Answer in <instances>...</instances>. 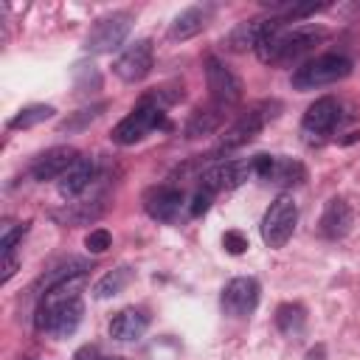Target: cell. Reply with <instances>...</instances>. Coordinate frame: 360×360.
<instances>
[{"instance_id":"5b68a950","label":"cell","mask_w":360,"mask_h":360,"mask_svg":"<svg viewBox=\"0 0 360 360\" xmlns=\"http://www.w3.org/2000/svg\"><path fill=\"white\" fill-rule=\"evenodd\" d=\"M273 110H278L276 101H262V104L250 107L248 112H242L239 121H233V127L222 135L217 152H231V149H239V146H245L248 141H253V138L264 129V124H267L270 118H276Z\"/></svg>"},{"instance_id":"ac0fdd59","label":"cell","mask_w":360,"mask_h":360,"mask_svg":"<svg viewBox=\"0 0 360 360\" xmlns=\"http://www.w3.org/2000/svg\"><path fill=\"white\" fill-rule=\"evenodd\" d=\"M225 121V107L219 104H208V107H200L191 112V118L186 121V138H202V135H211L222 127Z\"/></svg>"},{"instance_id":"d6a6232c","label":"cell","mask_w":360,"mask_h":360,"mask_svg":"<svg viewBox=\"0 0 360 360\" xmlns=\"http://www.w3.org/2000/svg\"><path fill=\"white\" fill-rule=\"evenodd\" d=\"M104 360H121V357H104Z\"/></svg>"},{"instance_id":"ffe728a7","label":"cell","mask_w":360,"mask_h":360,"mask_svg":"<svg viewBox=\"0 0 360 360\" xmlns=\"http://www.w3.org/2000/svg\"><path fill=\"white\" fill-rule=\"evenodd\" d=\"M352 225V208L343 202V200H329L326 208H323V217H321V233L326 239H340Z\"/></svg>"},{"instance_id":"30bf717a","label":"cell","mask_w":360,"mask_h":360,"mask_svg":"<svg viewBox=\"0 0 360 360\" xmlns=\"http://www.w3.org/2000/svg\"><path fill=\"white\" fill-rule=\"evenodd\" d=\"M250 174H253V158L250 160H219L202 172V188L214 194L231 191V188H239Z\"/></svg>"},{"instance_id":"6da1fadb","label":"cell","mask_w":360,"mask_h":360,"mask_svg":"<svg viewBox=\"0 0 360 360\" xmlns=\"http://www.w3.org/2000/svg\"><path fill=\"white\" fill-rule=\"evenodd\" d=\"M326 37V28L315 25V22H304V25H292L284 28V20L276 17L273 28L267 31V37L259 42L256 56L264 65H287L295 62L298 56H304L312 45H318Z\"/></svg>"},{"instance_id":"e0dca14e","label":"cell","mask_w":360,"mask_h":360,"mask_svg":"<svg viewBox=\"0 0 360 360\" xmlns=\"http://www.w3.org/2000/svg\"><path fill=\"white\" fill-rule=\"evenodd\" d=\"M146 326H149V318H146L141 309L127 307V309H121V312L110 321V338L118 340V343H135V340L146 332Z\"/></svg>"},{"instance_id":"277c9868","label":"cell","mask_w":360,"mask_h":360,"mask_svg":"<svg viewBox=\"0 0 360 360\" xmlns=\"http://www.w3.org/2000/svg\"><path fill=\"white\" fill-rule=\"evenodd\" d=\"M295 222H298V205H295V200L290 194H278L270 202V208L264 211V217H262V242L267 248L287 245V239L295 231Z\"/></svg>"},{"instance_id":"5bb4252c","label":"cell","mask_w":360,"mask_h":360,"mask_svg":"<svg viewBox=\"0 0 360 360\" xmlns=\"http://www.w3.org/2000/svg\"><path fill=\"white\" fill-rule=\"evenodd\" d=\"M143 205H146V214H149L152 219H158V222H172V219L180 214V208H183V191L174 188V186H158V188H152V191L146 194Z\"/></svg>"},{"instance_id":"9c48e42d","label":"cell","mask_w":360,"mask_h":360,"mask_svg":"<svg viewBox=\"0 0 360 360\" xmlns=\"http://www.w3.org/2000/svg\"><path fill=\"white\" fill-rule=\"evenodd\" d=\"M152 59H155L152 42H149V39H138V42H132L127 51H121V56L115 59L112 70H115V76H118L121 82L135 84V82H141V79L149 76Z\"/></svg>"},{"instance_id":"603a6c76","label":"cell","mask_w":360,"mask_h":360,"mask_svg":"<svg viewBox=\"0 0 360 360\" xmlns=\"http://www.w3.org/2000/svg\"><path fill=\"white\" fill-rule=\"evenodd\" d=\"M53 112H56V110H53L51 104H28V107H22V110L8 121V129H31V127L48 121Z\"/></svg>"},{"instance_id":"44dd1931","label":"cell","mask_w":360,"mask_h":360,"mask_svg":"<svg viewBox=\"0 0 360 360\" xmlns=\"http://www.w3.org/2000/svg\"><path fill=\"white\" fill-rule=\"evenodd\" d=\"M90 270V264L84 262V259H68V262H62V264H56L53 270H48L42 278H39V290H53V287H59V284H65V281H70V278H76V276H84Z\"/></svg>"},{"instance_id":"7402d4cb","label":"cell","mask_w":360,"mask_h":360,"mask_svg":"<svg viewBox=\"0 0 360 360\" xmlns=\"http://www.w3.org/2000/svg\"><path fill=\"white\" fill-rule=\"evenodd\" d=\"M129 281H132V270H129V267H115V270L104 273V276L96 281L93 292H96V298H112V295H118Z\"/></svg>"},{"instance_id":"d4e9b609","label":"cell","mask_w":360,"mask_h":360,"mask_svg":"<svg viewBox=\"0 0 360 360\" xmlns=\"http://www.w3.org/2000/svg\"><path fill=\"white\" fill-rule=\"evenodd\" d=\"M107 104L104 101H98V104H90V107H82V110H76L73 115H68L65 121H59V132H82L87 124H93L98 115H101V110H104Z\"/></svg>"},{"instance_id":"8fae6325","label":"cell","mask_w":360,"mask_h":360,"mask_svg":"<svg viewBox=\"0 0 360 360\" xmlns=\"http://www.w3.org/2000/svg\"><path fill=\"white\" fill-rule=\"evenodd\" d=\"M259 281L250 278V276H239V278H231L222 290V309L233 318H248L256 304H259Z\"/></svg>"},{"instance_id":"52a82bcc","label":"cell","mask_w":360,"mask_h":360,"mask_svg":"<svg viewBox=\"0 0 360 360\" xmlns=\"http://www.w3.org/2000/svg\"><path fill=\"white\" fill-rule=\"evenodd\" d=\"M129 28H132V14L129 11H115L110 17H101L90 28V34L84 39V48L90 53H110L129 37Z\"/></svg>"},{"instance_id":"3957f363","label":"cell","mask_w":360,"mask_h":360,"mask_svg":"<svg viewBox=\"0 0 360 360\" xmlns=\"http://www.w3.org/2000/svg\"><path fill=\"white\" fill-rule=\"evenodd\" d=\"M82 315H84L82 298H68V301H45L42 298V304L37 309V329H42L53 338H68L82 323Z\"/></svg>"},{"instance_id":"cb8c5ba5","label":"cell","mask_w":360,"mask_h":360,"mask_svg":"<svg viewBox=\"0 0 360 360\" xmlns=\"http://www.w3.org/2000/svg\"><path fill=\"white\" fill-rule=\"evenodd\" d=\"M276 326L287 338H298L304 332V309L298 304H281L276 312Z\"/></svg>"},{"instance_id":"ba28073f","label":"cell","mask_w":360,"mask_h":360,"mask_svg":"<svg viewBox=\"0 0 360 360\" xmlns=\"http://www.w3.org/2000/svg\"><path fill=\"white\" fill-rule=\"evenodd\" d=\"M205 82H208V90H211V98L214 104L219 107H231L242 98V82L239 76L217 56H208L205 59Z\"/></svg>"},{"instance_id":"8992f818","label":"cell","mask_w":360,"mask_h":360,"mask_svg":"<svg viewBox=\"0 0 360 360\" xmlns=\"http://www.w3.org/2000/svg\"><path fill=\"white\" fill-rule=\"evenodd\" d=\"M163 124V110L160 104H149V101H141L127 118H121L115 124V129L110 132V138L121 146H129L135 141H141L143 135H149L155 127Z\"/></svg>"},{"instance_id":"484cf974","label":"cell","mask_w":360,"mask_h":360,"mask_svg":"<svg viewBox=\"0 0 360 360\" xmlns=\"http://www.w3.org/2000/svg\"><path fill=\"white\" fill-rule=\"evenodd\" d=\"M301 177H304L301 163L287 160V158H276V160H273V169H270V174H267L270 183H301Z\"/></svg>"},{"instance_id":"f1b7e54d","label":"cell","mask_w":360,"mask_h":360,"mask_svg":"<svg viewBox=\"0 0 360 360\" xmlns=\"http://www.w3.org/2000/svg\"><path fill=\"white\" fill-rule=\"evenodd\" d=\"M211 200H214V191H208V188H197V194L191 197V217H200V214H205L208 208H211Z\"/></svg>"},{"instance_id":"4fadbf2b","label":"cell","mask_w":360,"mask_h":360,"mask_svg":"<svg viewBox=\"0 0 360 360\" xmlns=\"http://www.w3.org/2000/svg\"><path fill=\"white\" fill-rule=\"evenodd\" d=\"M340 121V104L332 96L315 98L304 112V132L307 135H329Z\"/></svg>"},{"instance_id":"d6986e66","label":"cell","mask_w":360,"mask_h":360,"mask_svg":"<svg viewBox=\"0 0 360 360\" xmlns=\"http://www.w3.org/2000/svg\"><path fill=\"white\" fill-rule=\"evenodd\" d=\"M93 172H96V166H93V158H76V163L59 177V194L62 197H76V194H82L87 186H90V180H93Z\"/></svg>"},{"instance_id":"f546056e","label":"cell","mask_w":360,"mask_h":360,"mask_svg":"<svg viewBox=\"0 0 360 360\" xmlns=\"http://www.w3.org/2000/svg\"><path fill=\"white\" fill-rule=\"evenodd\" d=\"M222 245H225V250H228V253L239 256V253H245V250H248V236H245V233H239V231H228V233L222 236Z\"/></svg>"},{"instance_id":"2e32d148","label":"cell","mask_w":360,"mask_h":360,"mask_svg":"<svg viewBox=\"0 0 360 360\" xmlns=\"http://www.w3.org/2000/svg\"><path fill=\"white\" fill-rule=\"evenodd\" d=\"M208 20H211V6H191V8L180 11V14L172 20V25H169V39L186 42V39L197 37V34L208 25Z\"/></svg>"},{"instance_id":"83f0119b","label":"cell","mask_w":360,"mask_h":360,"mask_svg":"<svg viewBox=\"0 0 360 360\" xmlns=\"http://www.w3.org/2000/svg\"><path fill=\"white\" fill-rule=\"evenodd\" d=\"M28 233V222H22V225H17V228H11V231H6L3 233V239H0V253L3 256H8V253H14V248H17V242L22 239Z\"/></svg>"},{"instance_id":"4dcf8cb0","label":"cell","mask_w":360,"mask_h":360,"mask_svg":"<svg viewBox=\"0 0 360 360\" xmlns=\"http://www.w3.org/2000/svg\"><path fill=\"white\" fill-rule=\"evenodd\" d=\"M14 273H17V259H14V253H8V256H3V276H0V281L8 284Z\"/></svg>"},{"instance_id":"7c38bea8","label":"cell","mask_w":360,"mask_h":360,"mask_svg":"<svg viewBox=\"0 0 360 360\" xmlns=\"http://www.w3.org/2000/svg\"><path fill=\"white\" fill-rule=\"evenodd\" d=\"M79 152L73 146H53V149H45L42 155L34 158L31 163V177L45 183V180H59L73 163H76Z\"/></svg>"},{"instance_id":"7a4b0ae2","label":"cell","mask_w":360,"mask_h":360,"mask_svg":"<svg viewBox=\"0 0 360 360\" xmlns=\"http://www.w3.org/2000/svg\"><path fill=\"white\" fill-rule=\"evenodd\" d=\"M349 73H352V59H346L343 53H321V56L304 62L301 68H295L292 87L295 90H315L323 84H335V82L346 79Z\"/></svg>"},{"instance_id":"9a60e30c","label":"cell","mask_w":360,"mask_h":360,"mask_svg":"<svg viewBox=\"0 0 360 360\" xmlns=\"http://www.w3.org/2000/svg\"><path fill=\"white\" fill-rule=\"evenodd\" d=\"M273 22H276V17H270V20H245V22H239L228 37H225V45L231 48V51H236V53H242V51H256L259 48V42L267 37V31L273 28Z\"/></svg>"},{"instance_id":"1f68e13d","label":"cell","mask_w":360,"mask_h":360,"mask_svg":"<svg viewBox=\"0 0 360 360\" xmlns=\"http://www.w3.org/2000/svg\"><path fill=\"white\" fill-rule=\"evenodd\" d=\"M73 360H104V354H101L96 346H82V349L73 354Z\"/></svg>"},{"instance_id":"4316f807","label":"cell","mask_w":360,"mask_h":360,"mask_svg":"<svg viewBox=\"0 0 360 360\" xmlns=\"http://www.w3.org/2000/svg\"><path fill=\"white\" fill-rule=\"evenodd\" d=\"M110 245H112V236H110V231H104V228H96V231H90V233L84 236V248H87L90 253H104Z\"/></svg>"}]
</instances>
